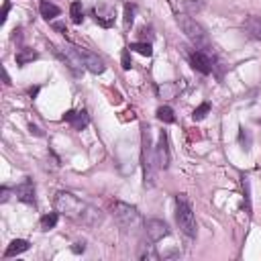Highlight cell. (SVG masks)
<instances>
[{"label":"cell","mask_w":261,"mask_h":261,"mask_svg":"<svg viewBox=\"0 0 261 261\" xmlns=\"http://www.w3.org/2000/svg\"><path fill=\"white\" fill-rule=\"evenodd\" d=\"M70 17H72V23L80 25L84 21V9H82V3H78V0H74V3L70 5Z\"/></svg>","instance_id":"obj_20"},{"label":"cell","mask_w":261,"mask_h":261,"mask_svg":"<svg viewBox=\"0 0 261 261\" xmlns=\"http://www.w3.org/2000/svg\"><path fill=\"white\" fill-rule=\"evenodd\" d=\"M39 57V53L37 51H33V49H21L19 53H17V63L23 68V66H27V63H31V61H35Z\"/></svg>","instance_id":"obj_18"},{"label":"cell","mask_w":261,"mask_h":261,"mask_svg":"<svg viewBox=\"0 0 261 261\" xmlns=\"http://www.w3.org/2000/svg\"><path fill=\"white\" fill-rule=\"evenodd\" d=\"M137 257H139V259H143V261H157V259H159V253L155 251L153 241H145V243H141V245H139V253H137Z\"/></svg>","instance_id":"obj_14"},{"label":"cell","mask_w":261,"mask_h":261,"mask_svg":"<svg viewBox=\"0 0 261 261\" xmlns=\"http://www.w3.org/2000/svg\"><path fill=\"white\" fill-rule=\"evenodd\" d=\"M157 118H159L161 122H166V124L176 122V114H174V110H172L170 106H159V108H157Z\"/></svg>","instance_id":"obj_22"},{"label":"cell","mask_w":261,"mask_h":261,"mask_svg":"<svg viewBox=\"0 0 261 261\" xmlns=\"http://www.w3.org/2000/svg\"><path fill=\"white\" fill-rule=\"evenodd\" d=\"M78 51H80V55H82L84 68H86L90 74H94V76L104 74L106 66H104V61H102V59H100L96 53H92V51H88V49H84V47H78Z\"/></svg>","instance_id":"obj_8"},{"label":"cell","mask_w":261,"mask_h":261,"mask_svg":"<svg viewBox=\"0 0 261 261\" xmlns=\"http://www.w3.org/2000/svg\"><path fill=\"white\" fill-rule=\"evenodd\" d=\"M176 222H178L180 231H182L186 237H190V239L196 237V233H198L196 216H194V210H192L190 200H188L184 194H180V196L176 198Z\"/></svg>","instance_id":"obj_5"},{"label":"cell","mask_w":261,"mask_h":261,"mask_svg":"<svg viewBox=\"0 0 261 261\" xmlns=\"http://www.w3.org/2000/svg\"><path fill=\"white\" fill-rule=\"evenodd\" d=\"M39 13H41V17L45 19V21H53L55 17H59V7H55L53 3H47V0H41L39 3Z\"/></svg>","instance_id":"obj_16"},{"label":"cell","mask_w":261,"mask_h":261,"mask_svg":"<svg viewBox=\"0 0 261 261\" xmlns=\"http://www.w3.org/2000/svg\"><path fill=\"white\" fill-rule=\"evenodd\" d=\"M243 190H245V208L251 214V196H249V178L243 176Z\"/></svg>","instance_id":"obj_26"},{"label":"cell","mask_w":261,"mask_h":261,"mask_svg":"<svg viewBox=\"0 0 261 261\" xmlns=\"http://www.w3.org/2000/svg\"><path fill=\"white\" fill-rule=\"evenodd\" d=\"M57 220H59V212H49V214H45V216H41V231H49V229H55V224H57Z\"/></svg>","instance_id":"obj_21"},{"label":"cell","mask_w":261,"mask_h":261,"mask_svg":"<svg viewBox=\"0 0 261 261\" xmlns=\"http://www.w3.org/2000/svg\"><path fill=\"white\" fill-rule=\"evenodd\" d=\"M53 206L66 218L80 222V224H86V226H96L102 220V214L94 206L86 204L84 200H80L72 192H57L53 198Z\"/></svg>","instance_id":"obj_1"},{"label":"cell","mask_w":261,"mask_h":261,"mask_svg":"<svg viewBox=\"0 0 261 261\" xmlns=\"http://www.w3.org/2000/svg\"><path fill=\"white\" fill-rule=\"evenodd\" d=\"M53 29H55V31H61L63 35L68 33V31H66V27H63V25H59V23H55V25H53Z\"/></svg>","instance_id":"obj_32"},{"label":"cell","mask_w":261,"mask_h":261,"mask_svg":"<svg viewBox=\"0 0 261 261\" xmlns=\"http://www.w3.org/2000/svg\"><path fill=\"white\" fill-rule=\"evenodd\" d=\"M110 210H112V216H114V220L118 222L120 229H124V231H137V229H141L143 218H141V214H139V210L135 206L116 200V202L110 204Z\"/></svg>","instance_id":"obj_4"},{"label":"cell","mask_w":261,"mask_h":261,"mask_svg":"<svg viewBox=\"0 0 261 261\" xmlns=\"http://www.w3.org/2000/svg\"><path fill=\"white\" fill-rule=\"evenodd\" d=\"M130 51H135V53H139V55H143V57H151L153 55V47H151V43H145V41H137V43H130V47H128Z\"/></svg>","instance_id":"obj_19"},{"label":"cell","mask_w":261,"mask_h":261,"mask_svg":"<svg viewBox=\"0 0 261 261\" xmlns=\"http://www.w3.org/2000/svg\"><path fill=\"white\" fill-rule=\"evenodd\" d=\"M204 0H184V9L190 13V15H194V13H200L202 9H204Z\"/></svg>","instance_id":"obj_23"},{"label":"cell","mask_w":261,"mask_h":261,"mask_svg":"<svg viewBox=\"0 0 261 261\" xmlns=\"http://www.w3.org/2000/svg\"><path fill=\"white\" fill-rule=\"evenodd\" d=\"M145 233H147V239L149 241L157 243V241H161L164 237L170 235V226L164 220H159V218H151V220L145 222Z\"/></svg>","instance_id":"obj_10"},{"label":"cell","mask_w":261,"mask_h":261,"mask_svg":"<svg viewBox=\"0 0 261 261\" xmlns=\"http://www.w3.org/2000/svg\"><path fill=\"white\" fill-rule=\"evenodd\" d=\"M155 157H157L159 170H168L170 168L172 153H170V139H168L166 130H161V133H159V139H157V145H155Z\"/></svg>","instance_id":"obj_7"},{"label":"cell","mask_w":261,"mask_h":261,"mask_svg":"<svg viewBox=\"0 0 261 261\" xmlns=\"http://www.w3.org/2000/svg\"><path fill=\"white\" fill-rule=\"evenodd\" d=\"M29 247H31V243H29V241H25V239H15V241L7 247L5 257H17V255H21V253L29 251Z\"/></svg>","instance_id":"obj_15"},{"label":"cell","mask_w":261,"mask_h":261,"mask_svg":"<svg viewBox=\"0 0 261 261\" xmlns=\"http://www.w3.org/2000/svg\"><path fill=\"white\" fill-rule=\"evenodd\" d=\"M94 19L100 27L110 29L114 25V9H110L106 5H98V7H94Z\"/></svg>","instance_id":"obj_13"},{"label":"cell","mask_w":261,"mask_h":261,"mask_svg":"<svg viewBox=\"0 0 261 261\" xmlns=\"http://www.w3.org/2000/svg\"><path fill=\"white\" fill-rule=\"evenodd\" d=\"M15 196L25 202V204H35V184L31 178H25L17 188H15Z\"/></svg>","instance_id":"obj_11"},{"label":"cell","mask_w":261,"mask_h":261,"mask_svg":"<svg viewBox=\"0 0 261 261\" xmlns=\"http://www.w3.org/2000/svg\"><path fill=\"white\" fill-rule=\"evenodd\" d=\"M176 21H178V27L182 29V33L188 37V41H190L198 51H204V53L212 51V41H210L206 29H204L198 21H194V19L188 17V15H180Z\"/></svg>","instance_id":"obj_3"},{"label":"cell","mask_w":261,"mask_h":261,"mask_svg":"<svg viewBox=\"0 0 261 261\" xmlns=\"http://www.w3.org/2000/svg\"><path fill=\"white\" fill-rule=\"evenodd\" d=\"M245 31H247L251 37H255V39L261 41V17H249V19L245 21Z\"/></svg>","instance_id":"obj_17"},{"label":"cell","mask_w":261,"mask_h":261,"mask_svg":"<svg viewBox=\"0 0 261 261\" xmlns=\"http://www.w3.org/2000/svg\"><path fill=\"white\" fill-rule=\"evenodd\" d=\"M208 112H210V102H202V104L192 112V118H194V120H204Z\"/></svg>","instance_id":"obj_25"},{"label":"cell","mask_w":261,"mask_h":261,"mask_svg":"<svg viewBox=\"0 0 261 261\" xmlns=\"http://www.w3.org/2000/svg\"><path fill=\"white\" fill-rule=\"evenodd\" d=\"M51 51L57 59H61L68 70L74 74V76H80L82 74V68H84V61H82V55L78 51V47H57V45H51Z\"/></svg>","instance_id":"obj_6"},{"label":"cell","mask_w":261,"mask_h":261,"mask_svg":"<svg viewBox=\"0 0 261 261\" xmlns=\"http://www.w3.org/2000/svg\"><path fill=\"white\" fill-rule=\"evenodd\" d=\"M63 120L74 126V130H84L90 124V116L86 110H68L63 114Z\"/></svg>","instance_id":"obj_12"},{"label":"cell","mask_w":261,"mask_h":261,"mask_svg":"<svg viewBox=\"0 0 261 261\" xmlns=\"http://www.w3.org/2000/svg\"><path fill=\"white\" fill-rule=\"evenodd\" d=\"M9 194H11V190H9V188H7V186H5V188H3V196H0V202H7V200H9V198H11V196H9Z\"/></svg>","instance_id":"obj_30"},{"label":"cell","mask_w":261,"mask_h":261,"mask_svg":"<svg viewBox=\"0 0 261 261\" xmlns=\"http://www.w3.org/2000/svg\"><path fill=\"white\" fill-rule=\"evenodd\" d=\"M72 251H74L76 255H80V253H84V251H86V245H84V243H74Z\"/></svg>","instance_id":"obj_29"},{"label":"cell","mask_w":261,"mask_h":261,"mask_svg":"<svg viewBox=\"0 0 261 261\" xmlns=\"http://www.w3.org/2000/svg\"><path fill=\"white\" fill-rule=\"evenodd\" d=\"M9 13H11V0H5V7H3V17H0V23H7Z\"/></svg>","instance_id":"obj_28"},{"label":"cell","mask_w":261,"mask_h":261,"mask_svg":"<svg viewBox=\"0 0 261 261\" xmlns=\"http://www.w3.org/2000/svg\"><path fill=\"white\" fill-rule=\"evenodd\" d=\"M29 128H31V133H35V135H39V137H43V130H39V128H37L35 124H31Z\"/></svg>","instance_id":"obj_31"},{"label":"cell","mask_w":261,"mask_h":261,"mask_svg":"<svg viewBox=\"0 0 261 261\" xmlns=\"http://www.w3.org/2000/svg\"><path fill=\"white\" fill-rule=\"evenodd\" d=\"M141 164H143V186L153 188L159 166H157L155 147H153V139H151V128L147 124L141 126Z\"/></svg>","instance_id":"obj_2"},{"label":"cell","mask_w":261,"mask_h":261,"mask_svg":"<svg viewBox=\"0 0 261 261\" xmlns=\"http://www.w3.org/2000/svg\"><path fill=\"white\" fill-rule=\"evenodd\" d=\"M120 63H122V70H130V49H122V55H120Z\"/></svg>","instance_id":"obj_27"},{"label":"cell","mask_w":261,"mask_h":261,"mask_svg":"<svg viewBox=\"0 0 261 261\" xmlns=\"http://www.w3.org/2000/svg\"><path fill=\"white\" fill-rule=\"evenodd\" d=\"M135 13H137V7H135V5H130V3H126V5H124V25H126V27L133 25V21H135Z\"/></svg>","instance_id":"obj_24"},{"label":"cell","mask_w":261,"mask_h":261,"mask_svg":"<svg viewBox=\"0 0 261 261\" xmlns=\"http://www.w3.org/2000/svg\"><path fill=\"white\" fill-rule=\"evenodd\" d=\"M188 59H190V66H192L196 72L204 74V76H208V74L212 72V68H214L210 55L204 53V51H198V49H194L192 53H188Z\"/></svg>","instance_id":"obj_9"},{"label":"cell","mask_w":261,"mask_h":261,"mask_svg":"<svg viewBox=\"0 0 261 261\" xmlns=\"http://www.w3.org/2000/svg\"><path fill=\"white\" fill-rule=\"evenodd\" d=\"M3 76H5V84H7V86H11V78H9V74H7V70H5V68H3Z\"/></svg>","instance_id":"obj_33"}]
</instances>
